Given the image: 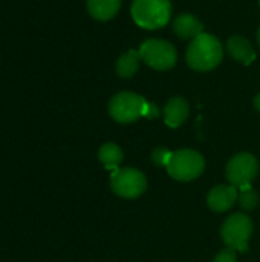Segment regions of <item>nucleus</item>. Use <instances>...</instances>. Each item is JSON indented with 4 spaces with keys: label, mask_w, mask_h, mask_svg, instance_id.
I'll return each instance as SVG.
<instances>
[{
    "label": "nucleus",
    "mask_w": 260,
    "mask_h": 262,
    "mask_svg": "<svg viewBox=\"0 0 260 262\" xmlns=\"http://www.w3.org/2000/svg\"><path fill=\"white\" fill-rule=\"evenodd\" d=\"M222 45L211 34H201L190 43L187 49V63L192 69L207 72L222 61Z\"/></svg>",
    "instance_id": "1"
},
{
    "label": "nucleus",
    "mask_w": 260,
    "mask_h": 262,
    "mask_svg": "<svg viewBox=\"0 0 260 262\" xmlns=\"http://www.w3.org/2000/svg\"><path fill=\"white\" fill-rule=\"evenodd\" d=\"M132 17L144 29H159L170 21V0H133Z\"/></svg>",
    "instance_id": "2"
},
{
    "label": "nucleus",
    "mask_w": 260,
    "mask_h": 262,
    "mask_svg": "<svg viewBox=\"0 0 260 262\" xmlns=\"http://www.w3.org/2000/svg\"><path fill=\"white\" fill-rule=\"evenodd\" d=\"M166 167L172 178L178 181H192L201 177L205 167V161L199 152L192 149H181L172 152Z\"/></svg>",
    "instance_id": "3"
},
{
    "label": "nucleus",
    "mask_w": 260,
    "mask_h": 262,
    "mask_svg": "<svg viewBox=\"0 0 260 262\" xmlns=\"http://www.w3.org/2000/svg\"><path fill=\"white\" fill-rule=\"evenodd\" d=\"M139 57L156 71H167L176 64L178 54L172 43L159 38L146 40L139 48Z\"/></svg>",
    "instance_id": "4"
},
{
    "label": "nucleus",
    "mask_w": 260,
    "mask_h": 262,
    "mask_svg": "<svg viewBox=\"0 0 260 262\" xmlns=\"http://www.w3.org/2000/svg\"><path fill=\"white\" fill-rule=\"evenodd\" d=\"M222 239L224 243L234 250L247 252L248 241L253 235V221L245 213H234L222 226Z\"/></svg>",
    "instance_id": "5"
},
{
    "label": "nucleus",
    "mask_w": 260,
    "mask_h": 262,
    "mask_svg": "<svg viewBox=\"0 0 260 262\" xmlns=\"http://www.w3.org/2000/svg\"><path fill=\"white\" fill-rule=\"evenodd\" d=\"M147 101L133 92H120L109 103V114L118 123H132L144 117Z\"/></svg>",
    "instance_id": "6"
},
{
    "label": "nucleus",
    "mask_w": 260,
    "mask_h": 262,
    "mask_svg": "<svg viewBox=\"0 0 260 262\" xmlns=\"http://www.w3.org/2000/svg\"><path fill=\"white\" fill-rule=\"evenodd\" d=\"M112 190L121 198H138L147 187V180L143 172L130 167L116 169L110 177Z\"/></svg>",
    "instance_id": "7"
},
{
    "label": "nucleus",
    "mask_w": 260,
    "mask_h": 262,
    "mask_svg": "<svg viewBox=\"0 0 260 262\" xmlns=\"http://www.w3.org/2000/svg\"><path fill=\"white\" fill-rule=\"evenodd\" d=\"M259 170V163L256 157L251 154L242 152L234 155L227 164V180L234 187H245L250 186L251 181L256 178Z\"/></svg>",
    "instance_id": "8"
},
{
    "label": "nucleus",
    "mask_w": 260,
    "mask_h": 262,
    "mask_svg": "<svg viewBox=\"0 0 260 262\" xmlns=\"http://www.w3.org/2000/svg\"><path fill=\"white\" fill-rule=\"evenodd\" d=\"M238 198V189L234 186H216L208 193L207 203L213 212L222 213L233 207Z\"/></svg>",
    "instance_id": "9"
},
{
    "label": "nucleus",
    "mask_w": 260,
    "mask_h": 262,
    "mask_svg": "<svg viewBox=\"0 0 260 262\" xmlns=\"http://www.w3.org/2000/svg\"><path fill=\"white\" fill-rule=\"evenodd\" d=\"M173 31L181 38H196L204 34V25L192 14H181L173 21Z\"/></svg>",
    "instance_id": "10"
},
{
    "label": "nucleus",
    "mask_w": 260,
    "mask_h": 262,
    "mask_svg": "<svg viewBox=\"0 0 260 262\" xmlns=\"http://www.w3.org/2000/svg\"><path fill=\"white\" fill-rule=\"evenodd\" d=\"M188 117V103L181 97H173L164 107V120L170 127H179Z\"/></svg>",
    "instance_id": "11"
},
{
    "label": "nucleus",
    "mask_w": 260,
    "mask_h": 262,
    "mask_svg": "<svg viewBox=\"0 0 260 262\" xmlns=\"http://www.w3.org/2000/svg\"><path fill=\"white\" fill-rule=\"evenodd\" d=\"M227 49L234 60H238L244 64H250L256 58V52H254L251 43L241 35L230 37L227 41Z\"/></svg>",
    "instance_id": "12"
},
{
    "label": "nucleus",
    "mask_w": 260,
    "mask_h": 262,
    "mask_svg": "<svg viewBox=\"0 0 260 262\" xmlns=\"http://www.w3.org/2000/svg\"><path fill=\"white\" fill-rule=\"evenodd\" d=\"M121 0H87L89 14L101 21L110 20L120 11Z\"/></svg>",
    "instance_id": "13"
},
{
    "label": "nucleus",
    "mask_w": 260,
    "mask_h": 262,
    "mask_svg": "<svg viewBox=\"0 0 260 262\" xmlns=\"http://www.w3.org/2000/svg\"><path fill=\"white\" fill-rule=\"evenodd\" d=\"M139 51L130 49L124 55H121L116 61V74L121 78H130L136 74L139 66Z\"/></svg>",
    "instance_id": "14"
},
{
    "label": "nucleus",
    "mask_w": 260,
    "mask_h": 262,
    "mask_svg": "<svg viewBox=\"0 0 260 262\" xmlns=\"http://www.w3.org/2000/svg\"><path fill=\"white\" fill-rule=\"evenodd\" d=\"M98 158L104 164L106 169H109V170L118 169V166L123 161V150L120 146H116L113 143H106L104 146H101V149L98 152Z\"/></svg>",
    "instance_id": "15"
},
{
    "label": "nucleus",
    "mask_w": 260,
    "mask_h": 262,
    "mask_svg": "<svg viewBox=\"0 0 260 262\" xmlns=\"http://www.w3.org/2000/svg\"><path fill=\"white\" fill-rule=\"evenodd\" d=\"M239 203L242 206L244 210L251 212L257 207L259 204V195L257 192L251 187V186H245L241 187V195H239Z\"/></svg>",
    "instance_id": "16"
},
{
    "label": "nucleus",
    "mask_w": 260,
    "mask_h": 262,
    "mask_svg": "<svg viewBox=\"0 0 260 262\" xmlns=\"http://www.w3.org/2000/svg\"><path fill=\"white\" fill-rule=\"evenodd\" d=\"M170 157H172V152L167 147H156L152 152V160L156 166H167Z\"/></svg>",
    "instance_id": "17"
},
{
    "label": "nucleus",
    "mask_w": 260,
    "mask_h": 262,
    "mask_svg": "<svg viewBox=\"0 0 260 262\" xmlns=\"http://www.w3.org/2000/svg\"><path fill=\"white\" fill-rule=\"evenodd\" d=\"M238 261V256H236V250L234 249H225L222 252H219L215 258L213 262H236Z\"/></svg>",
    "instance_id": "18"
},
{
    "label": "nucleus",
    "mask_w": 260,
    "mask_h": 262,
    "mask_svg": "<svg viewBox=\"0 0 260 262\" xmlns=\"http://www.w3.org/2000/svg\"><path fill=\"white\" fill-rule=\"evenodd\" d=\"M159 114H161V111H159V107L155 103H147L146 104V109H144V117L146 118L153 120V118H158Z\"/></svg>",
    "instance_id": "19"
},
{
    "label": "nucleus",
    "mask_w": 260,
    "mask_h": 262,
    "mask_svg": "<svg viewBox=\"0 0 260 262\" xmlns=\"http://www.w3.org/2000/svg\"><path fill=\"white\" fill-rule=\"evenodd\" d=\"M254 107H256V109L260 112V94H257V95H256V98H254Z\"/></svg>",
    "instance_id": "20"
},
{
    "label": "nucleus",
    "mask_w": 260,
    "mask_h": 262,
    "mask_svg": "<svg viewBox=\"0 0 260 262\" xmlns=\"http://www.w3.org/2000/svg\"><path fill=\"white\" fill-rule=\"evenodd\" d=\"M257 40H259V45H260V28H259V32H257Z\"/></svg>",
    "instance_id": "21"
},
{
    "label": "nucleus",
    "mask_w": 260,
    "mask_h": 262,
    "mask_svg": "<svg viewBox=\"0 0 260 262\" xmlns=\"http://www.w3.org/2000/svg\"><path fill=\"white\" fill-rule=\"evenodd\" d=\"M259 3H260V0H259Z\"/></svg>",
    "instance_id": "22"
}]
</instances>
